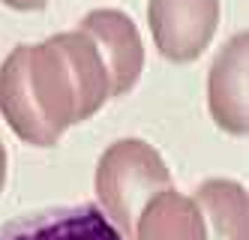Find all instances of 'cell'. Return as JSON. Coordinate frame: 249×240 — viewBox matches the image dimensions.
I'll list each match as a JSON object with an SVG mask.
<instances>
[{
	"label": "cell",
	"instance_id": "obj_4",
	"mask_svg": "<svg viewBox=\"0 0 249 240\" xmlns=\"http://www.w3.org/2000/svg\"><path fill=\"white\" fill-rule=\"evenodd\" d=\"M78 30L90 36L102 57L108 75V96L129 93L144 69V45L132 18L117 9H93L84 15Z\"/></svg>",
	"mask_w": 249,
	"mask_h": 240
},
{
	"label": "cell",
	"instance_id": "obj_3",
	"mask_svg": "<svg viewBox=\"0 0 249 240\" xmlns=\"http://www.w3.org/2000/svg\"><path fill=\"white\" fill-rule=\"evenodd\" d=\"M147 21L162 57L189 63L210 45L216 33L219 0H150Z\"/></svg>",
	"mask_w": 249,
	"mask_h": 240
},
{
	"label": "cell",
	"instance_id": "obj_10",
	"mask_svg": "<svg viewBox=\"0 0 249 240\" xmlns=\"http://www.w3.org/2000/svg\"><path fill=\"white\" fill-rule=\"evenodd\" d=\"M3 180H6V147L0 141V192H3Z\"/></svg>",
	"mask_w": 249,
	"mask_h": 240
},
{
	"label": "cell",
	"instance_id": "obj_9",
	"mask_svg": "<svg viewBox=\"0 0 249 240\" xmlns=\"http://www.w3.org/2000/svg\"><path fill=\"white\" fill-rule=\"evenodd\" d=\"M3 3L12 9H42L48 0H3Z\"/></svg>",
	"mask_w": 249,
	"mask_h": 240
},
{
	"label": "cell",
	"instance_id": "obj_8",
	"mask_svg": "<svg viewBox=\"0 0 249 240\" xmlns=\"http://www.w3.org/2000/svg\"><path fill=\"white\" fill-rule=\"evenodd\" d=\"M204 240H246V189L234 180H204L195 192Z\"/></svg>",
	"mask_w": 249,
	"mask_h": 240
},
{
	"label": "cell",
	"instance_id": "obj_5",
	"mask_svg": "<svg viewBox=\"0 0 249 240\" xmlns=\"http://www.w3.org/2000/svg\"><path fill=\"white\" fill-rule=\"evenodd\" d=\"M0 240H123L96 204H60L15 216L0 228Z\"/></svg>",
	"mask_w": 249,
	"mask_h": 240
},
{
	"label": "cell",
	"instance_id": "obj_1",
	"mask_svg": "<svg viewBox=\"0 0 249 240\" xmlns=\"http://www.w3.org/2000/svg\"><path fill=\"white\" fill-rule=\"evenodd\" d=\"M108 99V75L93 39L81 30L39 45H18L0 66V114L27 144L51 147L72 123Z\"/></svg>",
	"mask_w": 249,
	"mask_h": 240
},
{
	"label": "cell",
	"instance_id": "obj_7",
	"mask_svg": "<svg viewBox=\"0 0 249 240\" xmlns=\"http://www.w3.org/2000/svg\"><path fill=\"white\" fill-rule=\"evenodd\" d=\"M132 240H204L201 210L189 195L171 186L147 201L132 228Z\"/></svg>",
	"mask_w": 249,
	"mask_h": 240
},
{
	"label": "cell",
	"instance_id": "obj_2",
	"mask_svg": "<svg viewBox=\"0 0 249 240\" xmlns=\"http://www.w3.org/2000/svg\"><path fill=\"white\" fill-rule=\"evenodd\" d=\"M165 189H171V174L156 147L147 141L120 138L102 153L96 168V195L102 213L123 234V240H132L141 210Z\"/></svg>",
	"mask_w": 249,
	"mask_h": 240
},
{
	"label": "cell",
	"instance_id": "obj_6",
	"mask_svg": "<svg viewBox=\"0 0 249 240\" xmlns=\"http://www.w3.org/2000/svg\"><path fill=\"white\" fill-rule=\"evenodd\" d=\"M246 51H249V36L246 30L237 33L210 66V114L231 135H246L249 114H246Z\"/></svg>",
	"mask_w": 249,
	"mask_h": 240
}]
</instances>
